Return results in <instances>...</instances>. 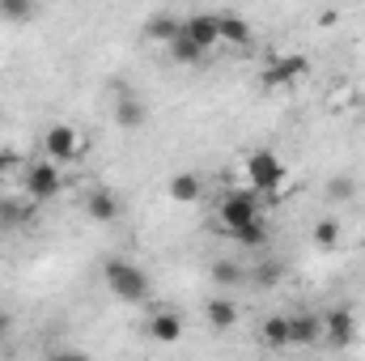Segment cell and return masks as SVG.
<instances>
[{"mask_svg": "<svg viewBox=\"0 0 365 361\" xmlns=\"http://www.w3.org/2000/svg\"><path fill=\"white\" fill-rule=\"evenodd\" d=\"M102 276H106V289L115 298H123V302H145L149 298V276L136 264H128V260H106Z\"/></svg>", "mask_w": 365, "mask_h": 361, "instance_id": "obj_1", "label": "cell"}, {"mask_svg": "<svg viewBox=\"0 0 365 361\" xmlns=\"http://www.w3.org/2000/svg\"><path fill=\"white\" fill-rule=\"evenodd\" d=\"M166 47H170V60H175V64H200V60L208 56V51H204V47H200V43H195L187 30H179V34H175Z\"/></svg>", "mask_w": 365, "mask_h": 361, "instance_id": "obj_13", "label": "cell"}, {"mask_svg": "<svg viewBox=\"0 0 365 361\" xmlns=\"http://www.w3.org/2000/svg\"><path fill=\"white\" fill-rule=\"evenodd\" d=\"M259 336H264L268 349H284V345H293V323H289V315H272V319H264Z\"/></svg>", "mask_w": 365, "mask_h": 361, "instance_id": "obj_14", "label": "cell"}, {"mask_svg": "<svg viewBox=\"0 0 365 361\" xmlns=\"http://www.w3.org/2000/svg\"><path fill=\"white\" fill-rule=\"evenodd\" d=\"M182 30L204 47V51H212L217 43H221V34H217V13H195V17H182Z\"/></svg>", "mask_w": 365, "mask_h": 361, "instance_id": "obj_11", "label": "cell"}, {"mask_svg": "<svg viewBox=\"0 0 365 361\" xmlns=\"http://www.w3.org/2000/svg\"><path fill=\"white\" fill-rule=\"evenodd\" d=\"M200 191H204V183L195 179V175H175V179H170V200H179V204L200 200Z\"/></svg>", "mask_w": 365, "mask_h": 361, "instance_id": "obj_19", "label": "cell"}, {"mask_svg": "<svg viewBox=\"0 0 365 361\" xmlns=\"http://www.w3.org/2000/svg\"><path fill=\"white\" fill-rule=\"evenodd\" d=\"M230 238H234V243H242V247H251V251H259V247L268 243V221H264V217H255V221H247V225L230 230Z\"/></svg>", "mask_w": 365, "mask_h": 361, "instance_id": "obj_17", "label": "cell"}, {"mask_svg": "<svg viewBox=\"0 0 365 361\" xmlns=\"http://www.w3.org/2000/svg\"><path fill=\"white\" fill-rule=\"evenodd\" d=\"M60 191H64V179H60V162L43 158V162L26 166V195H30V200H51V195H60Z\"/></svg>", "mask_w": 365, "mask_h": 361, "instance_id": "obj_5", "label": "cell"}, {"mask_svg": "<svg viewBox=\"0 0 365 361\" xmlns=\"http://www.w3.org/2000/svg\"><path fill=\"white\" fill-rule=\"evenodd\" d=\"M34 0H0V17L4 21H30Z\"/></svg>", "mask_w": 365, "mask_h": 361, "instance_id": "obj_21", "label": "cell"}, {"mask_svg": "<svg viewBox=\"0 0 365 361\" xmlns=\"http://www.w3.org/2000/svg\"><path fill=\"white\" fill-rule=\"evenodd\" d=\"M255 217H259V191H255V187L230 191V195H221V204H217V221L225 225V234L238 230V225H247V221H255Z\"/></svg>", "mask_w": 365, "mask_h": 361, "instance_id": "obj_2", "label": "cell"}, {"mask_svg": "<svg viewBox=\"0 0 365 361\" xmlns=\"http://www.w3.org/2000/svg\"><path fill=\"white\" fill-rule=\"evenodd\" d=\"M353 336H357V319H353V310L340 306V310L323 315V340H327L331 349H349Z\"/></svg>", "mask_w": 365, "mask_h": 361, "instance_id": "obj_7", "label": "cell"}, {"mask_svg": "<svg viewBox=\"0 0 365 361\" xmlns=\"http://www.w3.org/2000/svg\"><path fill=\"white\" fill-rule=\"evenodd\" d=\"M297 77H306V60L302 56H284V60H272V68L264 73V86L268 90H293Z\"/></svg>", "mask_w": 365, "mask_h": 361, "instance_id": "obj_8", "label": "cell"}, {"mask_svg": "<svg viewBox=\"0 0 365 361\" xmlns=\"http://www.w3.org/2000/svg\"><path fill=\"white\" fill-rule=\"evenodd\" d=\"M353 191H357V183L349 179V175H336V179L327 183V195L331 200H353Z\"/></svg>", "mask_w": 365, "mask_h": 361, "instance_id": "obj_23", "label": "cell"}, {"mask_svg": "<svg viewBox=\"0 0 365 361\" xmlns=\"http://www.w3.org/2000/svg\"><path fill=\"white\" fill-rule=\"evenodd\" d=\"M217 34H221L225 47H238V51L255 47V30H251V21L238 17V13H217Z\"/></svg>", "mask_w": 365, "mask_h": 361, "instance_id": "obj_6", "label": "cell"}, {"mask_svg": "<svg viewBox=\"0 0 365 361\" xmlns=\"http://www.w3.org/2000/svg\"><path fill=\"white\" fill-rule=\"evenodd\" d=\"M293 323V345H319L323 340V319L319 315H289Z\"/></svg>", "mask_w": 365, "mask_h": 361, "instance_id": "obj_15", "label": "cell"}, {"mask_svg": "<svg viewBox=\"0 0 365 361\" xmlns=\"http://www.w3.org/2000/svg\"><path fill=\"white\" fill-rule=\"evenodd\" d=\"M255 280H259V285H276V280H280V264H264V268L255 272Z\"/></svg>", "mask_w": 365, "mask_h": 361, "instance_id": "obj_25", "label": "cell"}, {"mask_svg": "<svg viewBox=\"0 0 365 361\" xmlns=\"http://www.w3.org/2000/svg\"><path fill=\"white\" fill-rule=\"evenodd\" d=\"M149 336L153 340H162V345H175V340H182V319L175 315V310H158V315H149Z\"/></svg>", "mask_w": 365, "mask_h": 361, "instance_id": "obj_12", "label": "cell"}, {"mask_svg": "<svg viewBox=\"0 0 365 361\" xmlns=\"http://www.w3.org/2000/svg\"><path fill=\"white\" fill-rule=\"evenodd\" d=\"M179 30H182V17H170V13H158V17H149V21H145V34H149V39H158V43H170Z\"/></svg>", "mask_w": 365, "mask_h": 361, "instance_id": "obj_18", "label": "cell"}, {"mask_svg": "<svg viewBox=\"0 0 365 361\" xmlns=\"http://www.w3.org/2000/svg\"><path fill=\"white\" fill-rule=\"evenodd\" d=\"M4 327H9V319H4V315H0V336H4Z\"/></svg>", "mask_w": 365, "mask_h": 361, "instance_id": "obj_27", "label": "cell"}, {"mask_svg": "<svg viewBox=\"0 0 365 361\" xmlns=\"http://www.w3.org/2000/svg\"><path fill=\"white\" fill-rule=\"evenodd\" d=\"M86 213H90L93 221H119L123 204H119V195L110 187H93L90 195H86Z\"/></svg>", "mask_w": 365, "mask_h": 361, "instance_id": "obj_10", "label": "cell"}, {"mask_svg": "<svg viewBox=\"0 0 365 361\" xmlns=\"http://www.w3.org/2000/svg\"><path fill=\"white\" fill-rule=\"evenodd\" d=\"M9 166H13V153H4V149H0V175H4Z\"/></svg>", "mask_w": 365, "mask_h": 361, "instance_id": "obj_26", "label": "cell"}, {"mask_svg": "<svg viewBox=\"0 0 365 361\" xmlns=\"http://www.w3.org/2000/svg\"><path fill=\"white\" fill-rule=\"evenodd\" d=\"M43 158H51V162H77V158H81V136H77V128H73V123H51V128L43 132Z\"/></svg>", "mask_w": 365, "mask_h": 361, "instance_id": "obj_4", "label": "cell"}, {"mask_svg": "<svg viewBox=\"0 0 365 361\" xmlns=\"http://www.w3.org/2000/svg\"><path fill=\"white\" fill-rule=\"evenodd\" d=\"M314 243H319V247H336V243H340V221H336V217H323V221L314 225Z\"/></svg>", "mask_w": 365, "mask_h": 361, "instance_id": "obj_22", "label": "cell"}, {"mask_svg": "<svg viewBox=\"0 0 365 361\" xmlns=\"http://www.w3.org/2000/svg\"><path fill=\"white\" fill-rule=\"evenodd\" d=\"M212 280H217V285H238V280H242V272H238V264L221 260V264H212Z\"/></svg>", "mask_w": 365, "mask_h": 361, "instance_id": "obj_24", "label": "cell"}, {"mask_svg": "<svg viewBox=\"0 0 365 361\" xmlns=\"http://www.w3.org/2000/svg\"><path fill=\"white\" fill-rule=\"evenodd\" d=\"M247 179L255 191H276V187H284V162L276 158L272 149H255L251 158H247Z\"/></svg>", "mask_w": 365, "mask_h": 361, "instance_id": "obj_3", "label": "cell"}, {"mask_svg": "<svg viewBox=\"0 0 365 361\" xmlns=\"http://www.w3.org/2000/svg\"><path fill=\"white\" fill-rule=\"evenodd\" d=\"M145 119H149V106L140 98H132L128 90H119V98H115V123L136 132V128H145Z\"/></svg>", "mask_w": 365, "mask_h": 361, "instance_id": "obj_9", "label": "cell"}, {"mask_svg": "<svg viewBox=\"0 0 365 361\" xmlns=\"http://www.w3.org/2000/svg\"><path fill=\"white\" fill-rule=\"evenodd\" d=\"M204 315H208V323H212L217 332H230V327L238 323V306H234L230 298H212V302L204 306Z\"/></svg>", "mask_w": 365, "mask_h": 361, "instance_id": "obj_16", "label": "cell"}, {"mask_svg": "<svg viewBox=\"0 0 365 361\" xmlns=\"http://www.w3.org/2000/svg\"><path fill=\"white\" fill-rule=\"evenodd\" d=\"M26 221V208L13 200V195H4L0 200V230H13V225H21Z\"/></svg>", "mask_w": 365, "mask_h": 361, "instance_id": "obj_20", "label": "cell"}]
</instances>
